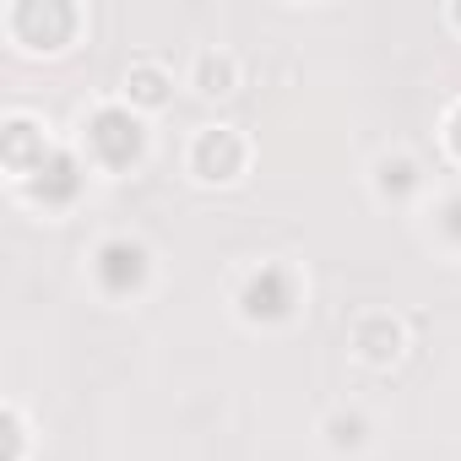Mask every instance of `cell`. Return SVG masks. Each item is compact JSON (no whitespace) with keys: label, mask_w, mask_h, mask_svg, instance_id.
I'll list each match as a JSON object with an SVG mask.
<instances>
[{"label":"cell","mask_w":461,"mask_h":461,"mask_svg":"<svg viewBox=\"0 0 461 461\" xmlns=\"http://www.w3.org/2000/svg\"><path fill=\"white\" fill-rule=\"evenodd\" d=\"M98 147H114V158L136 152V125L125 114H98Z\"/></svg>","instance_id":"1"}]
</instances>
